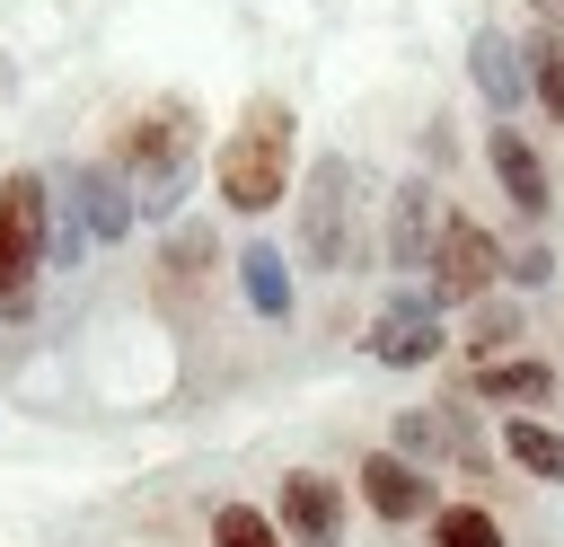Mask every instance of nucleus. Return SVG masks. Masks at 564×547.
I'll return each instance as SVG.
<instances>
[{
	"label": "nucleus",
	"mask_w": 564,
	"mask_h": 547,
	"mask_svg": "<svg viewBox=\"0 0 564 547\" xmlns=\"http://www.w3.org/2000/svg\"><path fill=\"white\" fill-rule=\"evenodd\" d=\"M159 265H167V282H203V265H212V229H194V221H176L167 229V247H159Z\"/></svg>",
	"instance_id": "obj_19"
},
{
	"label": "nucleus",
	"mask_w": 564,
	"mask_h": 547,
	"mask_svg": "<svg viewBox=\"0 0 564 547\" xmlns=\"http://www.w3.org/2000/svg\"><path fill=\"white\" fill-rule=\"evenodd\" d=\"M467 397H502V406H546L555 397V362L538 353H485L467 371Z\"/></svg>",
	"instance_id": "obj_12"
},
{
	"label": "nucleus",
	"mask_w": 564,
	"mask_h": 547,
	"mask_svg": "<svg viewBox=\"0 0 564 547\" xmlns=\"http://www.w3.org/2000/svg\"><path fill=\"white\" fill-rule=\"evenodd\" d=\"M361 353H370V362H388V371H423V362H441V353H449V309H441L432 291H388V300L370 309Z\"/></svg>",
	"instance_id": "obj_5"
},
{
	"label": "nucleus",
	"mask_w": 564,
	"mask_h": 547,
	"mask_svg": "<svg viewBox=\"0 0 564 547\" xmlns=\"http://www.w3.org/2000/svg\"><path fill=\"white\" fill-rule=\"evenodd\" d=\"M291 150H300L291 106H282V97H247V115L229 124V141L212 150V194H220L238 221L291 203Z\"/></svg>",
	"instance_id": "obj_1"
},
{
	"label": "nucleus",
	"mask_w": 564,
	"mask_h": 547,
	"mask_svg": "<svg viewBox=\"0 0 564 547\" xmlns=\"http://www.w3.org/2000/svg\"><path fill=\"white\" fill-rule=\"evenodd\" d=\"M352 485H361V503H370V512H379L388 529H405V521H432V512H441L432 476H423V468H414L405 450H370Z\"/></svg>",
	"instance_id": "obj_8"
},
{
	"label": "nucleus",
	"mask_w": 564,
	"mask_h": 547,
	"mask_svg": "<svg viewBox=\"0 0 564 547\" xmlns=\"http://www.w3.org/2000/svg\"><path fill=\"white\" fill-rule=\"evenodd\" d=\"M238 291H247V309H256L264 326H282V318H291V274H282V247H247V256H238Z\"/></svg>",
	"instance_id": "obj_14"
},
{
	"label": "nucleus",
	"mask_w": 564,
	"mask_h": 547,
	"mask_svg": "<svg viewBox=\"0 0 564 547\" xmlns=\"http://www.w3.org/2000/svg\"><path fill=\"white\" fill-rule=\"evenodd\" d=\"M423 265H432V282H423V291H432L441 309H467V300H485V291H494V274H502V247H494V229H485V221L449 212Z\"/></svg>",
	"instance_id": "obj_6"
},
{
	"label": "nucleus",
	"mask_w": 564,
	"mask_h": 547,
	"mask_svg": "<svg viewBox=\"0 0 564 547\" xmlns=\"http://www.w3.org/2000/svg\"><path fill=\"white\" fill-rule=\"evenodd\" d=\"M529 97L564 124V44H555L546 26H538V44H529Z\"/></svg>",
	"instance_id": "obj_20"
},
{
	"label": "nucleus",
	"mask_w": 564,
	"mask_h": 547,
	"mask_svg": "<svg viewBox=\"0 0 564 547\" xmlns=\"http://www.w3.org/2000/svg\"><path fill=\"white\" fill-rule=\"evenodd\" d=\"M432 547H502V521L485 503H441L432 512Z\"/></svg>",
	"instance_id": "obj_18"
},
{
	"label": "nucleus",
	"mask_w": 564,
	"mask_h": 547,
	"mask_svg": "<svg viewBox=\"0 0 564 547\" xmlns=\"http://www.w3.org/2000/svg\"><path fill=\"white\" fill-rule=\"evenodd\" d=\"M352 203H361V168L344 150H317L308 194H300V256L317 274H352Z\"/></svg>",
	"instance_id": "obj_4"
},
{
	"label": "nucleus",
	"mask_w": 564,
	"mask_h": 547,
	"mask_svg": "<svg viewBox=\"0 0 564 547\" xmlns=\"http://www.w3.org/2000/svg\"><path fill=\"white\" fill-rule=\"evenodd\" d=\"M53 247V194L35 168L0 176V318H35V265Z\"/></svg>",
	"instance_id": "obj_3"
},
{
	"label": "nucleus",
	"mask_w": 564,
	"mask_h": 547,
	"mask_svg": "<svg viewBox=\"0 0 564 547\" xmlns=\"http://www.w3.org/2000/svg\"><path fill=\"white\" fill-rule=\"evenodd\" d=\"M467 309H476V318H467V335H458V344H467V362H485V353H511V344H520V309H511V300H467Z\"/></svg>",
	"instance_id": "obj_17"
},
{
	"label": "nucleus",
	"mask_w": 564,
	"mask_h": 547,
	"mask_svg": "<svg viewBox=\"0 0 564 547\" xmlns=\"http://www.w3.org/2000/svg\"><path fill=\"white\" fill-rule=\"evenodd\" d=\"M212 547H291V538H282V521L256 512V503H212Z\"/></svg>",
	"instance_id": "obj_16"
},
{
	"label": "nucleus",
	"mask_w": 564,
	"mask_h": 547,
	"mask_svg": "<svg viewBox=\"0 0 564 547\" xmlns=\"http://www.w3.org/2000/svg\"><path fill=\"white\" fill-rule=\"evenodd\" d=\"M502 459H511L520 476H538V485H564V432L538 423V415H511V423H502Z\"/></svg>",
	"instance_id": "obj_13"
},
{
	"label": "nucleus",
	"mask_w": 564,
	"mask_h": 547,
	"mask_svg": "<svg viewBox=\"0 0 564 547\" xmlns=\"http://www.w3.org/2000/svg\"><path fill=\"white\" fill-rule=\"evenodd\" d=\"M502 274H511V282H529V291H546V282H555V247H546V238H529L520 256H502Z\"/></svg>",
	"instance_id": "obj_21"
},
{
	"label": "nucleus",
	"mask_w": 564,
	"mask_h": 547,
	"mask_svg": "<svg viewBox=\"0 0 564 547\" xmlns=\"http://www.w3.org/2000/svg\"><path fill=\"white\" fill-rule=\"evenodd\" d=\"M441 194L423 185V176H405L397 194H388V265H423L432 256V238H441Z\"/></svg>",
	"instance_id": "obj_11"
},
{
	"label": "nucleus",
	"mask_w": 564,
	"mask_h": 547,
	"mask_svg": "<svg viewBox=\"0 0 564 547\" xmlns=\"http://www.w3.org/2000/svg\"><path fill=\"white\" fill-rule=\"evenodd\" d=\"M115 168H123V185H132L141 212H176L185 168H194V106H185V97L141 106V115L123 124V141H115Z\"/></svg>",
	"instance_id": "obj_2"
},
{
	"label": "nucleus",
	"mask_w": 564,
	"mask_h": 547,
	"mask_svg": "<svg viewBox=\"0 0 564 547\" xmlns=\"http://www.w3.org/2000/svg\"><path fill=\"white\" fill-rule=\"evenodd\" d=\"M529 18H538V26L555 35V44H564V0H529Z\"/></svg>",
	"instance_id": "obj_22"
},
{
	"label": "nucleus",
	"mask_w": 564,
	"mask_h": 547,
	"mask_svg": "<svg viewBox=\"0 0 564 547\" xmlns=\"http://www.w3.org/2000/svg\"><path fill=\"white\" fill-rule=\"evenodd\" d=\"M79 212H88V238H106V247H115V238L132 229V212H141V203H132V185H123V176H88V185H79Z\"/></svg>",
	"instance_id": "obj_15"
},
{
	"label": "nucleus",
	"mask_w": 564,
	"mask_h": 547,
	"mask_svg": "<svg viewBox=\"0 0 564 547\" xmlns=\"http://www.w3.org/2000/svg\"><path fill=\"white\" fill-rule=\"evenodd\" d=\"M485 159H494V176H502V194L529 212V221H546V203H555V176H546V159L529 150V132L520 124H494V141H485Z\"/></svg>",
	"instance_id": "obj_10"
},
{
	"label": "nucleus",
	"mask_w": 564,
	"mask_h": 547,
	"mask_svg": "<svg viewBox=\"0 0 564 547\" xmlns=\"http://www.w3.org/2000/svg\"><path fill=\"white\" fill-rule=\"evenodd\" d=\"M344 485L335 476H317V468H291L282 485H273V521H282V538L291 547H344Z\"/></svg>",
	"instance_id": "obj_7"
},
{
	"label": "nucleus",
	"mask_w": 564,
	"mask_h": 547,
	"mask_svg": "<svg viewBox=\"0 0 564 547\" xmlns=\"http://www.w3.org/2000/svg\"><path fill=\"white\" fill-rule=\"evenodd\" d=\"M467 79H476V97H485L494 115H520V106H529V53H520L511 35H494V26L467 35Z\"/></svg>",
	"instance_id": "obj_9"
}]
</instances>
